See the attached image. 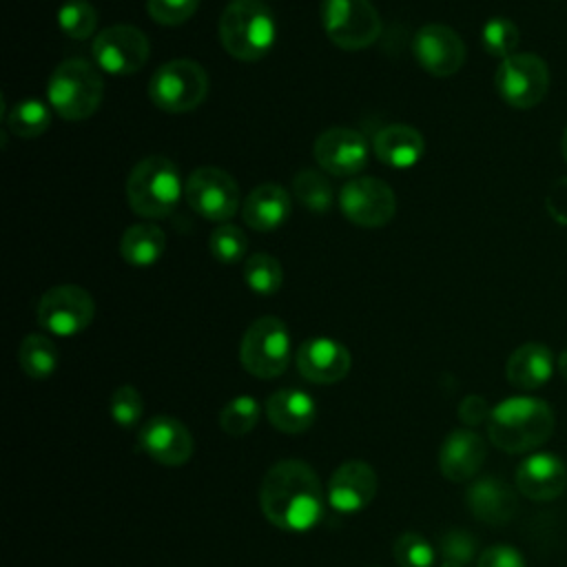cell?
Wrapping results in <instances>:
<instances>
[{"label": "cell", "mask_w": 567, "mask_h": 567, "mask_svg": "<svg viewBox=\"0 0 567 567\" xmlns=\"http://www.w3.org/2000/svg\"><path fill=\"white\" fill-rule=\"evenodd\" d=\"M244 281L255 295L268 297L281 288L284 270L272 255L257 252V255H250L244 264Z\"/></svg>", "instance_id": "f1b7e54d"}, {"label": "cell", "mask_w": 567, "mask_h": 567, "mask_svg": "<svg viewBox=\"0 0 567 567\" xmlns=\"http://www.w3.org/2000/svg\"><path fill=\"white\" fill-rule=\"evenodd\" d=\"M290 208L292 204L286 188L268 182L257 186L246 197V202L241 204V217L252 230L266 233V230L279 228L288 219Z\"/></svg>", "instance_id": "d4e9b609"}, {"label": "cell", "mask_w": 567, "mask_h": 567, "mask_svg": "<svg viewBox=\"0 0 567 567\" xmlns=\"http://www.w3.org/2000/svg\"><path fill=\"white\" fill-rule=\"evenodd\" d=\"M38 323L55 337H73L86 330L95 315L93 297L73 284L49 288L38 301Z\"/></svg>", "instance_id": "30bf717a"}, {"label": "cell", "mask_w": 567, "mask_h": 567, "mask_svg": "<svg viewBox=\"0 0 567 567\" xmlns=\"http://www.w3.org/2000/svg\"><path fill=\"white\" fill-rule=\"evenodd\" d=\"M104 95V80L100 71L86 60L60 62L47 84L49 106L64 120L91 117Z\"/></svg>", "instance_id": "5b68a950"}, {"label": "cell", "mask_w": 567, "mask_h": 567, "mask_svg": "<svg viewBox=\"0 0 567 567\" xmlns=\"http://www.w3.org/2000/svg\"><path fill=\"white\" fill-rule=\"evenodd\" d=\"M261 416V405L255 396L239 394L230 399L221 410H219V425L228 436H246L248 432L255 430Z\"/></svg>", "instance_id": "83f0119b"}, {"label": "cell", "mask_w": 567, "mask_h": 567, "mask_svg": "<svg viewBox=\"0 0 567 567\" xmlns=\"http://www.w3.org/2000/svg\"><path fill=\"white\" fill-rule=\"evenodd\" d=\"M514 483L529 501H554L567 489V467L556 454L536 452L518 463Z\"/></svg>", "instance_id": "d6986e66"}, {"label": "cell", "mask_w": 567, "mask_h": 567, "mask_svg": "<svg viewBox=\"0 0 567 567\" xmlns=\"http://www.w3.org/2000/svg\"><path fill=\"white\" fill-rule=\"evenodd\" d=\"M545 208L556 224L567 226V177H560L549 186Z\"/></svg>", "instance_id": "60d3db41"}, {"label": "cell", "mask_w": 567, "mask_h": 567, "mask_svg": "<svg viewBox=\"0 0 567 567\" xmlns=\"http://www.w3.org/2000/svg\"><path fill=\"white\" fill-rule=\"evenodd\" d=\"M441 567H465V565H458V563H447V560H443V563H441Z\"/></svg>", "instance_id": "ee69618b"}, {"label": "cell", "mask_w": 567, "mask_h": 567, "mask_svg": "<svg viewBox=\"0 0 567 567\" xmlns=\"http://www.w3.org/2000/svg\"><path fill=\"white\" fill-rule=\"evenodd\" d=\"M292 190H295V197L312 213H326L334 199L330 182L315 168H306L297 173L292 182Z\"/></svg>", "instance_id": "f546056e"}, {"label": "cell", "mask_w": 567, "mask_h": 567, "mask_svg": "<svg viewBox=\"0 0 567 567\" xmlns=\"http://www.w3.org/2000/svg\"><path fill=\"white\" fill-rule=\"evenodd\" d=\"M556 368H558L560 377L567 381V348L558 354V359H556Z\"/></svg>", "instance_id": "b9f144b4"}, {"label": "cell", "mask_w": 567, "mask_h": 567, "mask_svg": "<svg viewBox=\"0 0 567 567\" xmlns=\"http://www.w3.org/2000/svg\"><path fill=\"white\" fill-rule=\"evenodd\" d=\"M188 206L204 219L226 224L239 208V186L235 177L217 166L195 168L184 186Z\"/></svg>", "instance_id": "8fae6325"}, {"label": "cell", "mask_w": 567, "mask_h": 567, "mask_svg": "<svg viewBox=\"0 0 567 567\" xmlns=\"http://www.w3.org/2000/svg\"><path fill=\"white\" fill-rule=\"evenodd\" d=\"M219 38L235 60L257 62L272 49L277 22L261 0H230L219 20Z\"/></svg>", "instance_id": "3957f363"}, {"label": "cell", "mask_w": 567, "mask_h": 567, "mask_svg": "<svg viewBox=\"0 0 567 567\" xmlns=\"http://www.w3.org/2000/svg\"><path fill=\"white\" fill-rule=\"evenodd\" d=\"M368 157H370L368 140L354 128L334 126L323 131L315 140L317 164L337 177H352L361 173L368 164Z\"/></svg>", "instance_id": "2e32d148"}, {"label": "cell", "mask_w": 567, "mask_h": 567, "mask_svg": "<svg viewBox=\"0 0 567 567\" xmlns=\"http://www.w3.org/2000/svg\"><path fill=\"white\" fill-rule=\"evenodd\" d=\"M350 365L352 357L348 348L330 337L306 339L297 350V370L310 383H337L350 372Z\"/></svg>", "instance_id": "ac0fdd59"}, {"label": "cell", "mask_w": 567, "mask_h": 567, "mask_svg": "<svg viewBox=\"0 0 567 567\" xmlns=\"http://www.w3.org/2000/svg\"><path fill=\"white\" fill-rule=\"evenodd\" d=\"M439 549L447 563L467 565L476 556V538L465 529H447L439 540Z\"/></svg>", "instance_id": "74e56055"}, {"label": "cell", "mask_w": 567, "mask_h": 567, "mask_svg": "<svg viewBox=\"0 0 567 567\" xmlns=\"http://www.w3.org/2000/svg\"><path fill=\"white\" fill-rule=\"evenodd\" d=\"M560 151H563V157H565V162H567V128H565V133H563V137H560Z\"/></svg>", "instance_id": "7bdbcfd3"}, {"label": "cell", "mask_w": 567, "mask_h": 567, "mask_svg": "<svg viewBox=\"0 0 567 567\" xmlns=\"http://www.w3.org/2000/svg\"><path fill=\"white\" fill-rule=\"evenodd\" d=\"M492 410H494V408L487 403L485 396H481V394H467V396L458 403V419H461L467 427H476V425L489 421Z\"/></svg>", "instance_id": "ab89813d"}, {"label": "cell", "mask_w": 567, "mask_h": 567, "mask_svg": "<svg viewBox=\"0 0 567 567\" xmlns=\"http://www.w3.org/2000/svg\"><path fill=\"white\" fill-rule=\"evenodd\" d=\"M109 412L113 416V421L124 427V430H131L140 423L142 414H144V399L140 394V390L135 385H117L113 392H111V399H109Z\"/></svg>", "instance_id": "d590c367"}, {"label": "cell", "mask_w": 567, "mask_h": 567, "mask_svg": "<svg viewBox=\"0 0 567 567\" xmlns=\"http://www.w3.org/2000/svg\"><path fill=\"white\" fill-rule=\"evenodd\" d=\"M554 368L556 359L551 350L545 343L529 341L509 354L505 363V377L518 390H538L551 379Z\"/></svg>", "instance_id": "603a6c76"}, {"label": "cell", "mask_w": 567, "mask_h": 567, "mask_svg": "<svg viewBox=\"0 0 567 567\" xmlns=\"http://www.w3.org/2000/svg\"><path fill=\"white\" fill-rule=\"evenodd\" d=\"M18 363L31 379H49L58 368V348L44 334H27L18 348Z\"/></svg>", "instance_id": "4316f807"}, {"label": "cell", "mask_w": 567, "mask_h": 567, "mask_svg": "<svg viewBox=\"0 0 567 567\" xmlns=\"http://www.w3.org/2000/svg\"><path fill=\"white\" fill-rule=\"evenodd\" d=\"M9 128L20 137H38L51 124V111L40 100H22L7 115Z\"/></svg>", "instance_id": "4dcf8cb0"}, {"label": "cell", "mask_w": 567, "mask_h": 567, "mask_svg": "<svg viewBox=\"0 0 567 567\" xmlns=\"http://www.w3.org/2000/svg\"><path fill=\"white\" fill-rule=\"evenodd\" d=\"M208 75L195 60H168L148 82L151 102L166 113H188L204 102Z\"/></svg>", "instance_id": "8992f818"}, {"label": "cell", "mask_w": 567, "mask_h": 567, "mask_svg": "<svg viewBox=\"0 0 567 567\" xmlns=\"http://www.w3.org/2000/svg\"><path fill=\"white\" fill-rule=\"evenodd\" d=\"M494 86L505 104L514 109H532L547 95L549 69L536 53H514L498 64Z\"/></svg>", "instance_id": "9c48e42d"}, {"label": "cell", "mask_w": 567, "mask_h": 567, "mask_svg": "<svg viewBox=\"0 0 567 567\" xmlns=\"http://www.w3.org/2000/svg\"><path fill=\"white\" fill-rule=\"evenodd\" d=\"M326 494L315 470L299 458L270 465L259 487V507L270 525L281 532H310L323 516Z\"/></svg>", "instance_id": "6da1fadb"}, {"label": "cell", "mask_w": 567, "mask_h": 567, "mask_svg": "<svg viewBox=\"0 0 567 567\" xmlns=\"http://www.w3.org/2000/svg\"><path fill=\"white\" fill-rule=\"evenodd\" d=\"M374 155L392 168H412L425 153L423 135L408 124H390L381 128L372 140Z\"/></svg>", "instance_id": "cb8c5ba5"}, {"label": "cell", "mask_w": 567, "mask_h": 567, "mask_svg": "<svg viewBox=\"0 0 567 567\" xmlns=\"http://www.w3.org/2000/svg\"><path fill=\"white\" fill-rule=\"evenodd\" d=\"M126 197L131 208L142 217L159 219L171 215L182 197L177 166L164 155L144 157L128 173Z\"/></svg>", "instance_id": "277c9868"}, {"label": "cell", "mask_w": 567, "mask_h": 567, "mask_svg": "<svg viewBox=\"0 0 567 567\" xmlns=\"http://www.w3.org/2000/svg\"><path fill=\"white\" fill-rule=\"evenodd\" d=\"M140 450L159 465L179 467L190 461L195 439L190 430L175 416H153L137 432Z\"/></svg>", "instance_id": "5bb4252c"}, {"label": "cell", "mask_w": 567, "mask_h": 567, "mask_svg": "<svg viewBox=\"0 0 567 567\" xmlns=\"http://www.w3.org/2000/svg\"><path fill=\"white\" fill-rule=\"evenodd\" d=\"M166 248V235L157 224H135L120 239V255L131 266H153Z\"/></svg>", "instance_id": "484cf974"}, {"label": "cell", "mask_w": 567, "mask_h": 567, "mask_svg": "<svg viewBox=\"0 0 567 567\" xmlns=\"http://www.w3.org/2000/svg\"><path fill=\"white\" fill-rule=\"evenodd\" d=\"M412 51L419 66L436 78L454 75L465 62V44L447 24L432 22L421 27L414 35Z\"/></svg>", "instance_id": "e0dca14e"}, {"label": "cell", "mask_w": 567, "mask_h": 567, "mask_svg": "<svg viewBox=\"0 0 567 567\" xmlns=\"http://www.w3.org/2000/svg\"><path fill=\"white\" fill-rule=\"evenodd\" d=\"M266 416L275 430L284 434H301L315 423L317 403L299 388H281L266 399Z\"/></svg>", "instance_id": "7402d4cb"}, {"label": "cell", "mask_w": 567, "mask_h": 567, "mask_svg": "<svg viewBox=\"0 0 567 567\" xmlns=\"http://www.w3.org/2000/svg\"><path fill=\"white\" fill-rule=\"evenodd\" d=\"M465 503L474 518L487 525H505L518 512L516 489L496 476L476 478L467 487Z\"/></svg>", "instance_id": "44dd1931"}, {"label": "cell", "mask_w": 567, "mask_h": 567, "mask_svg": "<svg viewBox=\"0 0 567 567\" xmlns=\"http://www.w3.org/2000/svg\"><path fill=\"white\" fill-rule=\"evenodd\" d=\"M239 361L244 370L257 379L279 377L290 361V334L286 323L277 317L255 319L241 337Z\"/></svg>", "instance_id": "52a82bcc"}, {"label": "cell", "mask_w": 567, "mask_h": 567, "mask_svg": "<svg viewBox=\"0 0 567 567\" xmlns=\"http://www.w3.org/2000/svg\"><path fill=\"white\" fill-rule=\"evenodd\" d=\"M476 567H525V558L512 545H492L478 554Z\"/></svg>", "instance_id": "f35d334b"}, {"label": "cell", "mask_w": 567, "mask_h": 567, "mask_svg": "<svg viewBox=\"0 0 567 567\" xmlns=\"http://www.w3.org/2000/svg\"><path fill=\"white\" fill-rule=\"evenodd\" d=\"M481 42L489 55L505 60L516 53L520 42V31L509 18H489L483 24Z\"/></svg>", "instance_id": "1f68e13d"}, {"label": "cell", "mask_w": 567, "mask_h": 567, "mask_svg": "<svg viewBox=\"0 0 567 567\" xmlns=\"http://www.w3.org/2000/svg\"><path fill=\"white\" fill-rule=\"evenodd\" d=\"M392 556L399 567H434L436 560L432 543L416 532H403L392 545Z\"/></svg>", "instance_id": "836d02e7"}, {"label": "cell", "mask_w": 567, "mask_h": 567, "mask_svg": "<svg viewBox=\"0 0 567 567\" xmlns=\"http://www.w3.org/2000/svg\"><path fill=\"white\" fill-rule=\"evenodd\" d=\"M58 24L73 40L89 38L97 27V13L86 0H66L58 11Z\"/></svg>", "instance_id": "d6a6232c"}, {"label": "cell", "mask_w": 567, "mask_h": 567, "mask_svg": "<svg viewBox=\"0 0 567 567\" xmlns=\"http://www.w3.org/2000/svg\"><path fill=\"white\" fill-rule=\"evenodd\" d=\"M321 22L326 35L346 51L365 49L381 33V18L370 0H323Z\"/></svg>", "instance_id": "ba28073f"}, {"label": "cell", "mask_w": 567, "mask_h": 567, "mask_svg": "<svg viewBox=\"0 0 567 567\" xmlns=\"http://www.w3.org/2000/svg\"><path fill=\"white\" fill-rule=\"evenodd\" d=\"M341 213L357 226H385L396 213L394 190L377 177H354L339 190Z\"/></svg>", "instance_id": "4fadbf2b"}, {"label": "cell", "mask_w": 567, "mask_h": 567, "mask_svg": "<svg viewBox=\"0 0 567 567\" xmlns=\"http://www.w3.org/2000/svg\"><path fill=\"white\" fill-rule=\"evenodd\" d=\"M377 487L374 467L361 458H350L330 474L326 498L339 514H359L374 501Z\"/></svg>", "instance_id": "9a60e30c"}, {"label": "cell", "mask_w": 567, "mask_h": 567, "mask_svg": "<svg viewBox=\"0 0 567 567\" xmlns=\"http://www.w3.org/2000/svg\"><path fill=\"white\" fill-rule=\"evenodd\" d=\"M146 7L155 22L175 27L186 22L197 11L199 0H146Z\"/></svg>", "instance_id": "8d00e7d4"}, {"label": "cell", "mask_w": 567, "mask_h": 567, "mask_svg": "<svg viewBox=\"0 0 567 567\" xmlns=\"http://www.w3.org/2000/svg\"><path fill=\"white\" fill-rule=\"evenodd\" d=\"M554 412L536 396H509L494 405L487 421L489 441L507 454H525L554 434Z\"/></svg>", "instance_id": "7a4b0ae2"}, {"label": "cell", "mask_w": 567, "mask_h": 567, "mask_svg": "<svg viewBox=\"0 0 567 567\" xmlns=\"http://www.w3.org/2000/svg\"><path fill=\"white\" fill-rule=\"evenodd\" d=\"M487 443L472 427L452 430L439 447V470L447 481L461 483L472 478L485 463Z\"/></svg>", "instance_id": "ffe728a7"}, {"label": "cell", "mask_w": 567, "mask_h": 567, "mask_svg": "<svg viewBox=\"0 0 567 567\" xmlns=\"http://www.w3.org/2000/svg\"><path fill=\"white\" fill-rule=\"evenodd\" d=\"M151 53L148 38L133 24H113L93 40L95 64L111 75H131L140 71Z\"/></svg>", "instance_id": "7c38bea8"}, {"label": "cell", "mask_w": 567, "mask_h": 567, "mask_svg": "<svg viewBox=\"0 0 567 567\" xmlns=\"http://www.w3.org/2000/svg\"><path fill=\"white\" fill-rule=\"evenodd\" d=\"M208 248L213 252V257L221 264H237L246 257L248 250V241L241 228H237L235 224H219L208 239Z\"/></svg>", "instance_id": "e575fe53"}]
</instances>
